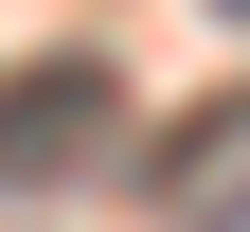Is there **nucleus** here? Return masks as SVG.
<instances>
[{
	"instance_id": "obj_1",
	"label": "nucleus",
	"mask_w": 250,
	"mask_h": 232,
	"mask_svg": "<svg viewBox=\"0 0 250 232\" xmlns=\"http://www.w3.org/2000/svg\"><path fill=\"white\" fill-rule=\"evenodd\" d=\"M89 143H107V72L89 54H0V179H54Z\"/></svg>"
}]
</instances>
